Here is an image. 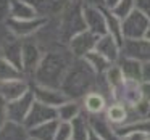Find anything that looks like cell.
<instances>
[{
	"label": "cell",
	"mask_w": 150,
	"mask_h": 140,
	"mask_svg": "<svg viewBox=\"0 0 150 140\" xmlns=\"http://www.w3.org/2000/svg\"><path fill=\"white\" fill-rule=\"evenodd\" d=\"M73 61H74V56L69 52L68 47L45 52L36 74H34V84L52 89H62L63 79L68 72L69 66L73 65Z\"/></svg>",
	"instance_id": "6da1fadb"
},
{
	"label": "cell",
	"mask_w": 150,
	"mask_h": 140,
	"mask_svg": "<svg viewBox=\"0 0 150 140\" xmlns=\"http://www.w3.org/2000/svg\"><path fill=\"white\" fill-rule=\"evenodd\" d=\"M102 74H97L86 58H74L73 65L69 66L65 79L62 84V90L71 100L84 98L89 92L98 90V79Z\"/></svg>",
	"instance_id": "7a4b0ae2"
},
{
	"label": "cell",
	"mask_w": 150,
	"mask_h": 140,
	"mask_svg": "<svg viewBox=\"0 0 150 140\" xmlns=\"http://www.w3.org/2000/svg\"><path fill=\"white\" fill-rule=\"evenodd\" d=\"M44 55H45V52L34 36L23 39V68H21V71L28 81L34 79V74L39 68Z\"/></svg>",
	"instance_id": "3957f363"
},
{
	"label": "cell",
	"mask_w": 150,
	"mask_h": 140,
	"mask_svg": "<svg viewBox=\"0 0 150 140\" xmlns=\"http://www.w3.org/2000/svg\"><path fill=\"white\" fill-rule=\"evenodd\" d=\"M150 26V21L145 15H142L139 10H134L131 15H127L123 20V36L126 39H142L145 36L147 29Z\"/></svg>",
	"instance_id": "277c9868"
},
{
	"label": "cell",
	"mask_w": 150,
	"mask_h": 140,
	"mask_svg": "<svg viewBox=\"0 0 150 140\" xmlns=\"http://www.w3.org/2000/svg\"><path fill=\"white\" fill-rule=\"evenodd\" d=\"M53 119H58V110L55 106H50V105L40 103V101L36 100L23 124L28 129H33V127L40 126V124L49 122V121H53Z\"/></svg>",
	"instance_id": "5b68a950"
},
{
	"label": "cell",
	"mask_w": 150,
	"mask_h": 140,
	"mask_svg": "<svg viewBox=\"0 0 150 140\" xmlns=\"http://www.w3.org/2000/svg\"><path fill=\"white\" fill-rule=\"evenodd\" d=\"M36 101L33 92V85H31V90H28L23 97L16 98V100L7 101V113H8V119L15 121V122H24L28 113L31 111V106Z\"/></svg>",
	"instance_id": "8992f818"
},
{
	"label": "cell",
	"mask_w": 150,
	"mask_h": 140,
	"mask_svg": "<svg viewBox=\"0 0 150 140\" xmlns=\"http://www.w3.org/2000/svg\"><path fill=\"white\" fill-rule=\"evenodd\" d=\"M45 18H36V20H15V18H8L5 21L8 31L13 36L20 37V39H26V37H33L37 34V31L45 24Z\"/></svg>",
	"instance_id": "52a82bcc"
},
{
	"label": "cell",
	"mask_w": 150,
	"mask_h": 140,
	"mask_svg": "<svg viewBox=\"0 0 150 140\" xmlns=\"http://www.w3.org/2000/svg\"><path fill=\"white\" fill-rule=\"evenodd\" d=\"M97 40H98V36H95L94 32L86 29V31H82V32L76 34V36L69 40L68 49H69V52L73 53L74 58H84L89 52L95 50Z\"/></svg>",
	"instance_id": "ba28073f"
},
{
	"label": "cell",
	"mask_w": 150,
	"mask_h": 140,
	"mask_svg": "<svg viewBox=\"0 0 150 140\" xmlns=\"http://www.w3.org/2000/svg\"><path fill=\"white\" fill-rule=\"evenodd\" d=\"M84 21L86 27L95 36H105L108 34L107 16H105V7H87L84 5Z\"/></svg>",
	"instance_id": "9c48e42d"
},
{
	"label": "cell",
	"mask_w": 150,
	"mask_h": 140,
	"mask_svg": "<svg viewBox=\"0 0 150 140\" xmlns=\"http://www.w3.org/2000/svg\"><path fill=\"white\" fill-rule=\"evenodd\" d=\"M121 53L134 60H139L140 63H147L150 61V40H147L145 37L126 39L123 47H121Z\"/></svg>",
	"instance_id": "30bf717a"
},
{
	"label": "cell",
	"mask_w": 150,
	"mask_h": 140,
	"mask_svg": "<svg viewBox=\"0 0 150 140\" xmlns=\"http://www.w3.org/2000/svg\"><path fill=\"white\" fill-rule=\"evenodd\" d=\"M33 92H34V97H36L37 101L40 103H45L50 105V106H62L63 103H66L68 100L71 98L62 90V89H52V87H44V85H33Z\"/></svg>",
	"instance_id": "8fae6325"
},
{
	"label": "cell",
	"mask_w": 150,
	"mask_h": 140,
	"mask_svg": "<svg viewBox=\"0 0 150 140\" xmlns=\"http://www.w3.org/2000/svg\"><path fill=\"white\" fill-rule=\"evenodd\" d=\"M4 58H7L8 61H11L16 68H23V39L13 36V34H8L7 39L4 40V45H2V55Z\"/></svg>",
	"instance_id": "7c38bea8"
},
{
	"label": "cell",
	"mask_w": 150,
	"mask_h": 140,
	"mask_svg": "<svg viewBox=\"0 0 150 140\" xmlns=\"http://www.w3.org/2000/svg\"><path fill=\"white\" fill-rule=\"evenodd\" d=\"M28 90H31V82L28 79H11L0 81V97L5 101H11L23 97Z\"/></svg>",
	"instance_id": "4fadbf2b"
},
{
	"label": "cell",
	"mask_w": 150,
	"mask_h": 140,
	"mask_svg": "<svg viewBox=\"0 0 150 140\" xmlns=\"http://www.w3.org/2000/svg\"><path fill=\"white\" fill-rule=\"evenodd\" d=\"M89 124H91V129L102 140H123V137L110 126L111 122L107 119V116H102V113L100 114H91L89 116Z\"/></svg>",
	"instance_id": "5bb4252c"
},
{
	"label": "cell",
	"mask_w": 150,
	"mask_h": 140,
	"mask_svg": "<svg viewBox=\"0 0 150 140\" xmlns=\"http://www.w3.org/2000/svg\"><path fill=\"white\" fill-rule=\"evenodd\" d=\"M95 50L111 63H116L121 56V44L113 36H110V34H105V36L98 37Z\"/></svg>",
	"instance_id": "9a60e30c"
},
{
	"label": "cell",
	"mask_w": 150,
	"mask_h": 140,
	"mask_svg": "<svg viewBox=\"0 0 150 140\" xmlns=\"http://www.w3.org/2000/svg\"><path fill=\"white\" fill-rule=\"evenodd\" d=\"M26 2L36 10L40 18H45V20L57 16L65 5V0H26Z\"/></svg>",
	"instance_id": "2e32d148"
},
{
	"label": "cell",
	"mask_w": 150,
	"mask_h": 140,
	"mask_svg": "<svg viewBox=\"0 0 150 140\" xmlns=\"http://www.w3.org/2000/svg\"><path fill=\"white\" fill-rule=\"evenodd\" d=\"M116 65L121 68L124 79L142 82V66H144V63H140L139 60H134V58H131V56H126V55L121 53V56L116 61Z\"/></svg>",
	"instance_id": "e0dca14e"
},
{
	"label": "cell",
	"mask_w": 150,
	"mask_h": 140,
	"mask_svg": "<svg viewBox=\"0 0 150 140\" xmlns=\"http://www.w3.org/2000/svg\"><path fill=\"white\" fill-rule=\"evenodd\" d=\"M29 129L23 122H15L8 119L0 129V140H29Z\"/></svg>",
	"instance_id": "ac0fdd59"
},
{
	"label": "cell",
	"mask_w": 150,
	"mask_h": 140,
	"mask_svg": "<svg viewBox=\"0 0 150 140\" xmlns=\"http://www.w3.org/2000/svg\"><path fill=\"white\" fill-rule=\"evenodd\" d=\"M15 20H36L40 18L26 0H10V16Z\"/></svg>",
	"instance_id": "d6986e66"
},
{
	"label": "cell",
	"mask_w": 150,
	"mask_h": 140,
	"mask_svg": "<svg viewBox=\"0 0 150 140\" xmlns=\"http://www.w3.org/2000/svg\"><path fill=\"white\" fill-rule=\"evenodd\" d=\"M82 103L89 114H100L107 106V97L98 90H92L82 98Z\"/></svg>",
	"instance_id": "ffe728a7"
},
{
	"label": "cell",
	"mask_w": 150,
	"mask_h": 140,
	"mask_svg": "<svg viewBox=\"0 0 150 140\" xmlns=\"http://www.w3.org/2000/svg\"><path fill=\"white\" fill-rule=\"evenodd\" d=\"M60 119H53L49 122H44L40 126H36L29 129V135L36 140H55L57 129H58Z\"/></svg>",
	"instance_id": "44dd1931"
},
{
	"label": "cell",
	"mask_w": 150,
	"mask_h": 140,
	"mask_svg": "<svg viewBox=\"0 0 150 140\" xmlns=\"http://www.w3.org/2000/svg\"><path fill=\"white\" fill-rule=\"evenodd\" d=\"M71 129H73V137L71 140H89L91 134V124H89V116L81 113L71 121Z\"/></svg>",
	"instance_id": "7402d4cb"
},
{
	"label": "cell",
	"mask_w": 150,
	"mask_h": 140,
	"mask_svg": "<svg viewBox=\"0 0 150 140\" xmlns=\"http://www.w3.org/2000/svg\"><path fill=\"white\" fill-rule=\"evenodd\" d=\"M105 116L115 126H124L127 122V106H124L120 101H115V103H111L107 108Z\"/></svg>",
	"instance_id": "603a6c76"
},
{
	"label": "cell",
	"mask_w": 150,
	"mask_h": 140,
	"mask_svg": "<svg viewBox=\"0 0 150 140\" xmlns=\"http://www.w3.org/2000/svg\"><path fill=\"white\" fill-rule=\"evenodd\" d=\"M86 60H87V63L94 68V71L97 72V74H105V72L110 69L111 65H115V63L108 61L107 58H105L103 55H100V53L97 52V50H92V52H89L87 55L84 56Z\"/></svg>",
	"instance_id": "cb8c5ba5"
},
{
	"label": "cell",
	"mask_w": 150,
	"mask_h": 140,
	"mask_svg": "<svg viewBox=\"0 0 150 140\" xmlns=\"http://www.w3.org/2000/svg\"><path fill=\"white\" fill-rule=\"evenodd\" d=\"M11 79H26L20 68L8 61L7 58L0 56V81H11Z\"/></svg>",
	"instance_id": "d4e9b609"
},
{
	"label": "cell",
	"mask_w": 150,
	"mask_h": 140,
	"mask_svg": "<svg viewBox=\"0 0 150 140\" xmlns=\"http://www.w3.org/2000/svg\"><path fill=\"white\" fill-rule=\"evenodd\" d=\"M58 110V119L60 121H69L71 122L76 116L82 113L81 111V105L78 100H68L66 103H63L62 106L57 108Z\"/></svg>",
	"instance_id": "484cf974"
},
{
	"label": "cell",
	"mask_w": 150,
	"mask_h": 140,
	"mask_svg": "<svg viewBox=\"0 0 150 140\" xmlns=\"http://www.w3.org/2000/svg\"><path fill=\"white\" fill-rule=\"evenodd\" d=\"M111 13L116 15L118 18L124 20L127 15H131L134 10H136V0H120L115 7L110 8Z\"/></svg>",
	"instance_id": "4316f807"
},
{
	"label": "cell",
	"mask_w": 150,
	"mask_h": 140,
	"mask_svg": "<svg viewBox=\"0 0 150 140\" xmlns=\"http://www.w3.org/2000/svg\"><path fill=\"white\" fill-rule=\"evenodd\" d=\"M71 137H73L71 122H69V121H60L55 140H71Z\"/></svg>",
	"instance_id": "83f0119b"
},
{
	"label": "cell",
	"mask_w": 150,
	"mask_h": 140,
	"mask_svg": "<svg viewBox=\"0 0 150 140\" xmlns=\"http://www.w3.org/2000/svg\"><path fill=\"white\" fill-rule=\"evenodd\" d=\"M123 140H149L150 134L144 132V130H129V132L123 134Z\"/></svg>",
	"instance_id": "f1b7e54d"
},
{
	"label": "cell",
	"mask_w": 150,
	"mask_h": 140,
	"mask_svg": "<svg viewBox=\"0 0 150 140\" xmlns=\"http://www.w3.org/2000/svg\"><path fill=\"white\" fill-rule=\"evenodd\" d=\"M10 16V0H0V23H5Z\"/></svg>",
	"instance_id": "f546056e"
},
{
	"label": "cell",
	"mask_w": 150,
	"mask_h": 140,
	"mask_svg": "<svg viewBox=\"0 0 150 140\" xmlns=\"http://www.w3.org/2000/svg\"><path fill=\"white\" fill-rule=\"evenodd\" d=\"M136 8L150 21V0H136Z\"/></svg>",
	"instance_id": "4dcf8cb0"
},
{
	"label": "cell",
	"mask_w": 150,
	"mask_h": 140,
	"mask_svg": "<svg viewBox=\"0 0 150 140\" xmlns=\"http://www.w3.org/2000/svg\"><path fill=\"white\" fill-rule=\"evenodd\" d=\"M8 121V113H7V101L0 97V129L5 126V122Z\"/></svg>",
	"instance_id": "1f68e13d"
},
{
	"label": "cell",
	"mask_w": 150,
	"mask_h": 140,
	"mask_svg": "<svg viewBox=\"0 0 150 140\" xmlns=\"http://www.w3.org/2000/svg\"><path fill=\"white\" fill-rule=\"evenodd\" d=\"M10 34L7 24L5 23H0V55H2V45H4V40L7 39V36Z\"/></svg>",
	"instance_id": "d6a6232c"
},
{
	"label": "cell",
	"mask_w": 150,
	"mask_h": 140,
	"mask_svg": "<svg viewBox=\"0 0 150 140\" xmlns=\"http://www.w3.org/2000/svg\"><path fill=\"white\" fill-rule=\"evenodd\" d=\"M142 100L150 103V82H142Z\"/></svg>",
	"instance_id": "836d02e7"
},
{
	"label": "cell",
	"mask_w": 150,
	"mask_h": 140,
	"mask_svg": "<svg viewBox=\"0 0 150 140\" xmlns=\"http://www.w3.org/2000/svg\"><path fill=\"white\" fill-rule=\"evenodd\" d=\"M142 82H150V61L144 63L142 66Z\"/></svg>",
	"instance_id": "e575fe53"
},
{
	"label": "cell",
	"mask_w": 150,
	"mask_h": 140,
	"mask_svg": "<svg viewBox=\"0 0 150 140\" xmlns=\"http://www.w3.org/2000/svg\"><path fill=\"white\" fill-rule=\"evenodd\" d=\"M81 2L87 7H105V0H81Z\"/></svg>",
	"instance_id": "d590c367"
},
{
	"label": "cell",
	"mask_w": 150,
	"mask_h": 140,
	"mask_svg": "<svg viewBox=\"0 0 150 140\" xmlns=\"http://www.w3.org/2000/svg\"><path fill=\"white\" fill-rule=\"evenodd\" d=\"M118 2H120V0H105V7H107V8H111V7H115Z\"/></svg>",
	"instance_id": "8d00e7d4"
},
{
	"label": "cell",
	"mask_w": 150,
	"mask_h": 140,
	"mask_svg": "<svg viewBox=\"0 0 150 140\" xmlns=\"http://www.w3.org/2000/svg\"><path fill=\"white\" fill-rule=\"evenodd\" d=\"M144 37H145L147 40H150V26H149V29H147V32H145V36H144Z\"/></svg>",
	"instance_id": "74e56055"
},
{
	"label": "cell",
	"mask_w": 150,
	"mask_h": 140,
	"mask_svg": "<svg viewBox=\"0 0 150 140\" xmlns=\"http://www.w3.org/2000/svg\"><path fill=\"white\" fill-rule=\"evenodd\" d=\"M29 140H36V139H33V137H31V139H29Z\"/></svg>",
	"instance_id": "f35d334b"
},
{
	"label": "cell",
	"mask_w": 150,
	"mask_h": 140,
	"mask_svg": "<svg viewBox=\"0 0 150 140\" xmlns=\"http://www.w3.org/2000/svg\"><path fill=\"white\" fill-rule=\"evenodd\" d=\"M149 117H150V114H149Z\"/></svg>",
	"instance_id": "ab89813d"
},
{
	"label": "cell",
	"mask_w": 150,
	"mask_h": 140,
	"mask_svg": "<svg viewBox=\"0 0 150 140\" xmlns=\"http://www.w3.org/2000/svg\"><path fill=\"white\" fill-rule=\"evenodd\" d=\"M149 140H150V139H149Z\"/></svg>",
	"instance_id": "60d3db41"
}]
</instances>
